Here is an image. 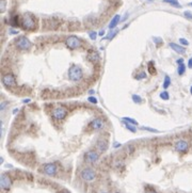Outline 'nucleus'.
I'll list each match as a JSON object with an SVG mask.
<instances>
[{
  "mask_svg": "<svg viewBox=\"0 0 192 193\" xmlns=\"http://www.w3.org/2000/svg\"><path fill=\"white\" fill-rule=\"evenodd\" d=\"M82 77H83L82 70L76 64L72 65L71 67H69V70H68V78H69V80L77 82L82 79Z\"/></svg>",
  "mask_w": 192,
  "mask_h": 193,
  "instance_id": "obj_1",
  "label": "nucleus"
},
{
  "mask_svg": "<svg viewBox=\"0 0 192 193\" xmlns=\"http://www.w3.org/2000/svg\"><path fill=\"white\" fill-rule=\"evenodd\" d=\"M21 26L26 30H32L35 28V21H34V19H33V17L31 15L26 14L21 18Z\"/></svg>",
  "mask_w": 192,
  "mask_h": 193,
  "instance_id": "obj_2",
  "label": "nucleus"
},
{
  "mask_svg": "<svg viewBox=\"0 0 192 193\" xmlns=\"http://www.w3.org/2000/svg\"><path fill=\"white\" fill-rule=\"evenodd\" d=\"M80 177L82 180L84 182H93L96 177V174H95L94 170L91 169V167H86V169H83L80 173Z\"/></svg>",
  "mask_w": 192,
  "mask_h": 193,
  "instance_id": "obj_3",
  "label": "nucleus"
},
{
  "mask_svg": "<svg viewBox=\"0 0 192 193\" xmlns=\"http://www.w3.org/2000/svg\"><path fill=\"white\" fill-rule=\"evenodd\" d=\"M67 115V110L64 107H57L52 110V117L57 121L63 120Z\"/></svg>",
  "mask_w": 192,
  "mask_h": 193,
  "instance_id": "obj_4",
  "label": "nucleus"
},
{
  "mask_svg": "<svg viewBox=\"0 0 192 193\" xmlns=\"http://www.w3.org/2000/svg\"><path fill=\"white\" fill-rule=\"evenodd\" d=\"M16 46L21 50L30 49V47H31V42H30L29 38H27L26 36H21V38H17V41H16Z\"/></svg>",
  "mask_w": 192,
  "mask_h": 193,
  "instance_id": "obj_5",
  "label": "nucleus"
},
{
  "mask_svg": "<svg viewBox=\"0 0 192 193\" xmlns=\"http://www.w3.org/2000/svg\"><path fill=\"white\" fill-rule=\"evenodd\" d=\"M65 45L68 48H71V49H76V48H78L80 46V40L77 36H75V35H71V36H68L66 38Z\"/></svg>",
  "mask_w": 192,
  "mask_h": 193,
  "instance_id": "obj_6",
  "label": "nucleus"
},
{
  "mask_svg": "<svg viewBox=\"0 0 192 193\" xmlns=\"http://www.w3.org/2000/svg\"><path fill=\"white\" fill-rule=\"evenodd\" d=\"M2 83L6 88H13L16 85V80L12 74H6L2 77Z\"/></svg>",
  "mask_w": 192,
  "mask_h": 193,
  "instance_id": "obj_7",
  "label": "nucleus"
},
{
  "mask_svg": "<svg viewBox=\"0 0 192 193\" xmlns=\"http://www.w3.org/2000/svg\"><path fill=\"white\" fill-rule=\"evenodd\" d=\"M43 171L46 175L48 176H55L58 172V167L55 163H46L43 167Z\"/></svg>",
  "mask_w": 192,
  "mask_h": 193,
  "instance_id": "obj_8",
  "label": "nucleus"
},
{
  "mask_svg": "<svg viewBox=\"0 0 192 193\" xmlns=\"http://www.w3.org/2000/svg\"><path fill=\"white\" fill-rule=\"evenodd\" d=\"M0 184H1V188H2L4 191H9L10 188H11V179L6 174H2L1 175V180H0Z\"/></svg>",
  "mask_w": 192,
  "mask_h": 193,
  "instance_id": "obj_9",
  "label": "nucleus"
},
{
  "mask_svg": "<svg viewBox=\"0 0 192 193\" xmlns=\"http://www.w3.org/2000/svg\"><path fill=\"white\" fill-rule=\"evenodd\" d=\"M98 159H99V156L98 154L95 150H89V152H86V162H89V163H95V162H97Z\"/></svg>",
  "mask_w": 192,
  "mask_h": 193,
  "instance_id": "obj_10",
  "label": "nucleus"
},
{
  "mask_svg": "<svg viewBox=\"0 0 192 193\" xmlns=\"http://www.w3.org/2000/svg\"><path fill=\"white\" fill-rule=\"evenodd\" d=\"M103 125H105V122H103V120L101 118V117H96V118H94L90 123V127L93 130H99V129L103 128Z\"/></svg>",
  "mask_w": 192,
  "mask_h": 193,
  "instance_id": "obj_11",
  "label": "nucleus"
},
{
  "mask_svg": "<svg viewBox=\"0 0 192 193\" xmlns=\"http://www.w3.org/2000/svg\"><path fill=\"white\" fill-rule=\"evenodd\" d=\"M175 148L179 153H186L188 150V148H189V145H188V143H187L186 141L179 140L177 143L175 144Z\"/></svg>",
  "mask_w": 192,
  "mask_h": 193,
  "instance_id": "obj_12",
  "label": "nucleus"
},
{
  "mask_svg": "<svg viewBox=\"0 0 192 193\" xmlns=\"http://www.w3.org/2000/svg\"><path fill=\"white\" fill-rule=\"evenodd\" d=\"M96 147L101 153L106 152L107 148H108V142L106 140H98L97 143H96Z\"/></svg>",
  "mask_w": 192,
  "mask_h": 193,
  "instance_id": "obj_13",
  "label": "nucleus"
},
{
  "mask_svg": "<svg viewBox=\"0 0 192 193\" xmlns=\"http://www.w3.org/2000/svg\"><path fill=\"white\" fill-rule=\"evenodd\" d=\"M169 46L171 47V48L174 50V51H176L177 53H179V55H183V53H186V49H185V47L180 46V45L175 44V43H170V44H169Z\"/></svg>",
  "mask_w": 192,
  "mask_h": 193,
  "instance_id": "obj_14",
  "label": "nucleus"
},
{
  "mask_svg": "<svg viewBox=\"0 0 192 193\" xmlns=\"http://www.w3.org/2000/svg\"><path fill=\"white\" fill-rule=\"evenodd\" d=\"M120 21H121V16L120 15H115L114 17L111 19V21H110L109 23V29H114L115 27L118 26V23H120Z\"/></svg>",
  "mask_w": 192,
  "mask_h": 193,
  "instance_id": "obj_15",
  "label": "nucleus"
},
{
  "mask_svg": "<svg viewBox=\"0 0 192 193\" xmlns=\"http://www.w3.org/2000/svg\"><path fill=\"white\" fill-rule=\"evenodd\" d=\"M123 124H124V126L126 127V129H128L129 131H131V132H136L137 131L136 126L132 125V124L128 123V122H125V121H123Z\"/></svg>",
  "mask_w": 192,
  "mask_h": 193,
  "instance_id": "obj_16",
  "label": "nucleus"
},
{
  "mask_svg": "<svg viewBox=\"0 0 192 193\" xmlns=\"http://www.w3.org/2000/svg\"><path fill=\"white\" fill-rule=\"evenodd\" d=\"M166 3H169V4H171L172 6H174V8H177V9H179V8H181V6H180V3L178 2L177 0H163Z\"/></svg>",
  "mask_w": 192,
  "mask_h": 193,
  "instance_id": "obj_17",
  "label": "nucleus"
},
{
  "mask_svg": "<svg viewBox=\"0 0 192 193\" xmlns=\"http://www.w3.org/2000/svg\"><path fill=\"white\" fill-rule=\"evenodd\" d=\"M89 60L91 62H93V63H95V62H97L98 60H99V57H98V53H92L89 55Z\"/></svg>",
  "mask_w": 192,
  "mask_h": 193,
  "instance_id": "obj_18",
  "label": "nucleus"
},
{
  "mask_svg": "<svg viewBox=\"0 0 192 193\" xmlns=\"http://www.w3.org/2000/svg\"><path fill=\"white\" fill-rule=\"evenodd\" d=\"M170 85H171V79H170V77L166 75V76L164 77V81H163V89H168Z\"/></svg>",
  "mask_w": 192,
  "mask_h": 193,
  "instance_id": "obj_19",
  "label": "nucleus"
},
{
  "mask_svg": "<svg viewBox=\"0 0 192 193\" xmlns=\"http://www.w3.org/2000/svg\"><path fill=\"white\" fill-rule=\"evenodd\" d=\"M123 121H125V122H128V123H130V124H132V125H138V122H137L136 120H133V118H131V117H128V116H125V117H123L122 118Z\"/></svg>",
  "mask_w": 192,
  "mask_h": 193,
  "instance_id": "obj_20",
  "label": "nucleus"
},
{
  "mask_svg": "<svg viewBox=\"0 0 192 193\" xmlns=\"http://www.w3.org/2000/svg\"><path fill=\"white\" fill-rule=\"evenodd\" d=\"M177 72H178V75H183V73L186 72V66H185V64H179L178 65V70H177Z\"/></svg>",
  "mask_w": 192,
  "mask_h": 193,
  "instance_id": "obj_21",
  "label": "nucleus"
},
{
  "mask_svg": "<svg viewBox=\"0 0 192 193\" xmlns=\"http://www.w3.org/2000/svg\"><path fill=\"white\" fill-rule=\"evenodd\" d=\"M132 100H133V102H135V104H141V102H142L141 96L137 95V94H133V95H132Z\"/></svg>",
  "mask_w": 192,
  "mask_h": 193,
  "instance_id": "obj_22",
  "label": "nucleus"
},
{
  "mask_svg": "<svg viewBox=\"0 0 192 193\" xmlns=\"http://www.w3.org/2000/svg\"><path fill=\"white\" fill-rule=\"evenodd\" d=\"M148 70H149V73H151L152 75L156 74V68L154 67V62H149V63H148Z\"/></svg>",
  "mask_w": 192,
  "mask_h": 193,
  "instance_id": "obj_23",
  "label": "nucleus"
},
{
  "mask_svg": "<svg viewBox=\"0 0 192 193\" xmlns=\"http://www.w3.org/2000/svg\"><path fill=\"white\" fill-rule=\"evenodd\" d=\"M137 80H142L144 79V78H146V73L145 72H141V73H139L138 75H137L136 77H135Z\"/></svg>",
  "mask_w": 192,
  "mask_h": 193,
  "instance_id": "obj_24",
  "label": "nucleus"
},
{
  "mask_svg": "<svg viewBox=\"0 0 192 193\" xmlns=\"http://www.w3.org/2000/svg\"><path fill=\"white\" fill-rule=\"evenodd\" d=\"M160 97H161L162 99H164V100H168L169 97H170V95H169V93L166 91H163L162 93L160 94Z\"/></svg>",
  "mask_w": 192,
  "mask_h": 193,
  "instance_id": "obj_25",
  "label": "nucleus"
},
{
  "mask_svg": "<svg viewBox=\"0 0 192 193\" xmlns=\"http://www.w3.org/2000/svg\"><path fill=\"white\" fill-rule=\"evenodd\" d=\"M183 15H185V17L186 18H188V19L192 21V13L190 11H185L183 12Z\"/></svg>",
  "mask_w": 192,
  "mask_h": 193,
  "instance_id": "obj_26",
  "label": "nucleus"
},
{
  "mask_svg": "<svg viewBox=\"0 0 192 193\" xmlns=\"http://www.w3.org/2000/svg\"><path fill=\"white\" fill-rule=\"evenodd\" d=\"M88 100H89L91 104H97V98L95 96H90L88 97Z\"/></svg>",
  "mask_w": 192,
  "mask_h": 193,
  "instance_id": "obj_27",
  "label": "nucleus"
},
{
  "mask_svg": "<svg viewBox=\"0 0 192 193\" xmlns=\"http://www.w3.org/2000/svg\"><path fill=\"white\" fill-rule=\"evenodd\" d=\"M179 43L181 45H183V46H187V45H189V42L187 41L186 38H179Z\"/></svg>",
  "mask_w": 192,
  "mask_h": 193,
  "instance_id": "obj_28",
  "label": "nucleus"
},
{
  "mask_svg": "<svg viewBox=\"0 0 192 193\" xmlns=\"http://www.w3.org/2000/svg\"><path fill=\"white\" fill-rule=\"evenodd\" d=\"M142 129H143V130H148V131H151V132H158V130H157V129L149 128V127H146V126H143V127H142Z\"/></svg>",
  "mask_w": 192,
  "mask_h": 193,
  "instance_id": "obj_29",
  "label": "nucleus"
},
{
  "mask_svg": "<svg viewBox=\"0 0 192 193\" xmlns=\"http://www.w3.org/2000/svg\"><path fill=\"white\" fill-rule=\"evenodd\" d=\"M89 36L91 38V40H95L96 36H97V33L95 32V31H91V32L89 33Z\"/></svg>",
  "mask_w": 192,
  "mask_h": 193,
  "instance_id": "obj_30",
  "label": "nucleus"
},
{
  "mask_svg": "<svg viewBox=\"0 0 192 193\" xmlns=\"http://www.w3.org/2000/svg\"><path fill=\"white\" fill-rule=\"evenodd\" d=\"M8 107V101H2L1 102V106H0V109H1V111H3L4 109Z\"/></svg>",
  "mask_w": 192,
  "mask_h": 193,
  "instance_id": "obj_31",
  "label": "nucleus"
},
{
  "mask_svg": "<svg viewBox=\"0 0 192 193\" xmlns=\"http://www.w3.org/2000/svg\"><path fill=\"white\" fill-rule=\"evenodd\" d=\"M6 11V0H1V12Z\"/></svg>",
  "mask_w": 192,
  "mask_h": 193,
  "instance_id": "obj_32",
  "label": "nucleus"
},
{
  "mask_svg": "<svg viewBox=\"0 0 192 193\" xmlns=\"http://www.w3.org/2000/svg\"><path fill=\"white\" fill-rule=\"evenodd\" d=\"M116 33H118V30H115V31H113V33L111 32V33H110L109 35H108V36H107L106 38H108V40H111V38H112L113 36H114V35L116 34Z\"/></svg>",
  "mask_w": 192,
  "mask_h": 193,
  "instance_id": "obj_33",
  "label": "nucleus"
},
{
  "mask_svg": "<svg viewBox=\"0 0 192 193\" xmlns=\"http://www.w3.org/2000/svg\"><path fill=\"white\" fill-rule=\"evenodd\" d=\"M154 40V42H155V43H156V44H159V43H161V38H153Z\"/></svg>",
  "mask_w": 192,
  "mask_h": 193,
  "instance_id": "obj_34",
  "label": "nucleus"
},
{
  "mask_svg": "<svg viewBox=\"0 0 192 193\" xmlns=\"http://www.w3.org/2000/svg\"><path fill=\"white\" fill-rule=\"evenodd\" d=\"M188 67L192 70V58L189 59V61H188Z\"/></svg>",
  "mask_w": 192,
  "mask_h": 193,
  "instance_id": "obj_35",
  "label": "nucleus"
},
{
  "mask_svg": "<svg viewBox=\"0 0 192 193\" xmlns=\"http://www.w3.org/2000/svg\"><path fill=\"white\" fill-rule=\"evenodd\" d=\"M18 31H16V30H12L10 29V34H17Z\"/></svg>",
  "mask_w": 192,
  "mask_h": 193,
  "instance_id": "obj_36",
  "label": "nucleus"
},
{
  "mask_svg": "<svg viewBox=\"0 0 192 193\" xmlns=\"http://www.w3.org/2000/svg\"><path fill=\"white\" fill-rule=\"evenodd\" d=\"M183 58L178 59V60H177V64L179 65V64H183Z\"/></svg>",
  "mask_w": 192,
  "mask_h": 193,
  "instance_id": "obj_37",
  "label": "nucleus"
},
{
  "mask_svg": "<svg viewBox=\"0 0 192 193\" xmlns=\"http://www.w3.org/2000/svg\"><path fill=\"white\" fill-rule=\"evenodd\" d=\"M145 193H157L155 190H146L145 191Z\"/></svg>",
  "mask_w": 192,
  "mask_h": 193,
  "instance_id": "obj_38",
  "label": "nucleus"
},
{
  "mask_svg": "<svg viewBox=\"0 0 192 193\" xmlns=\"http://www.w3.org/2000/svg\"><path fill=\"white\" fill-rule=\"evenodd\" d=\"M105 34V31H103V30H101V32H99V35H103Z\"/></svg>",
  "mask_w": 192,
  "mask_h": 193,
  "instance_id": "obj_39",
  "label": "nucleus"
},
{
  "mask_svg": "<svg viewBox=\"0 0 192 193\" xmlns=\"http://www.w3.org/2000/svg\"><path fill=\"white\" fill-rule=\"evenodd\" d=\"M30 101V99H24V102L26 104V102H29Z\"/></svg>",
  "mask_w": 192,
  "mask_h": 193,
  "instance_id": "obj_40",
  "label": "nucleus"
},
{
  "mask_svg": "<svg viewBox=\"0 0 192 193\" xmlns=\"http://www.w3.org/2000/svg\"><path fill=\"white\" fill-rule=\"evenodd\" d=\"M17 111H18V109H15L14 111H13V113H14V114H15V113H16V112H17Z\"/></svg>",
  "mask_w": 192,
  "mask_h": 193,
  "instance_id": "obj_41",
  "label": "nucleus"
},
{
  "mask_svg": "<svg viewBox=\"0 0 192 193\" xmlns=\"http://www.w3.org/2000/svg\"><path fill=\"white\" fill-rule=\"evenodd\" d=\"M190 93H191V95H192V85H191V89H190Z\"/></svg>",
  "mask_w": 192,
  "mask_h": 193,
  "instance_id": "obj_42",
  "label": "nucleus"
},
{
  "mask_svg": "<svg viewBox=\"0 0 192 193\" xmlns=\"http://www.w3.org/2000/svg\"><path fill=\"white\" fill-rule=\"evenodd\" d=\"M146 1H153V0H146Z\"/></svg>",
  "mask_w": 192,
  "mask_h": 193,
  "instance_id": "obj_43",
  "label": "nucleus"
},
{
  "mask_svg": "<svg viewBox=\"0 0 192 193\" xmlns=\"http://www.w3.org/2000/svg\"><path fill=\"white\" fill-rule=\"evenodd\" d=\"M191 6H192V2H191Z\"/></svg>",
  "mask_w": 192,
  "mask_h": 193,
  "instance_id": "obj_44",
  "label": "nucleus"
},
{
  "mask_svg": "<svg viewBox=\"0 0 192 193\" xmlns=\"http://www.w3.org/2000/svg\"><path fill=\"white\" fill-rule=\"evenodd\" d=\"M64 193H67V192H64Z\"/></svg>",
  "mask_w": 192,
  "mask_h": 193,
  "instance_id": "obj_45",
  "label": "nucleus"
},
{
  "mask_svg": "<svg viewBox=\"0 0 192 193\" xmlns=\"http://www.w3.org/2000/svg\"><path fill=\"white\" fill-rule=\"evenodd\" d=\"M116 193H118V192H116Z\"/></svg>",
  "mask_w": 192,
  "mask_h": 193,
  "instance_id": "obj_46",
  "label": "nucleus"
},
{
  "mask_svg": "<svg viewBox=\"0 0 192 193\" xmlns=\"http://www.w3.org/2000/svg\"><path fill=\"white\" fill-rule=\"evenodd\" d=\"M105 193H106V192H105Z\"/></svg>",
  "mask_w": 192,
  "mask_h": 193,
  "instance_id": "obj_47",
  "label": "nucleus"
}]
</instances>
